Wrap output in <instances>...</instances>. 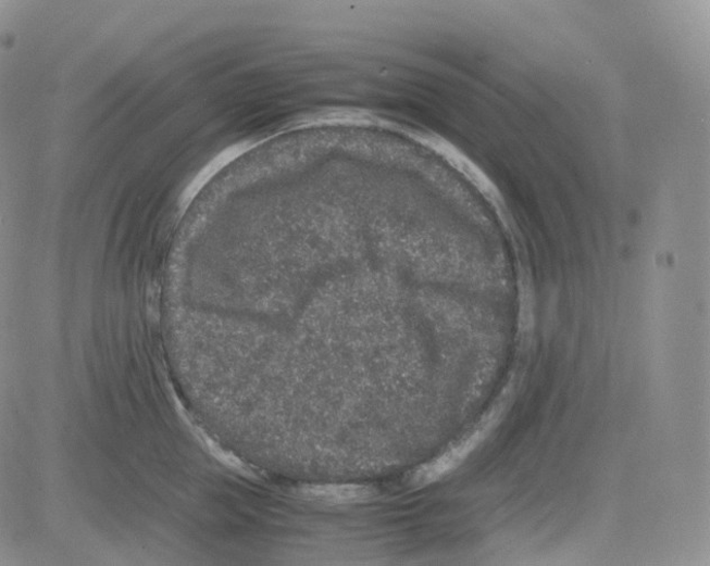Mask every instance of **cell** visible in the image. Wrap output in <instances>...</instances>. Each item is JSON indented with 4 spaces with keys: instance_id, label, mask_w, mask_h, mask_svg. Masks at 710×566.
Wrapping results in <instances>:
<instances>
[{
    "instance_id": "6da1fadb",
    "label": "cell",
    "mask_w": 710,
    "mask_h": 566,
    "mask_svg": "<svg viewBox=\"0 0 710 566\" xmlns=\"http://www.w3.org/2000/svg\"><path fill=\"white\" fill-rule=\"evenodd\" d=\"M494 420V416L489 417L487 420L483 422L479 427L473 430L466 439H463L447 453L421 466V468L412 476V485L414 487H425L441 480L451 474L458 468L461 462L485 440L486 436L493 428Z\"/></svg>"
},
{
    "instance_id": "7a4b0ae2",
    "label": "cell",
    "mask_w": 710,
    "mask_h": 566,
    "mask_svg": "<svg viewBox=\"0 0 710 566\" xmlns=\"http://www.w3.org/2000/svg\"><path fill=\"white\" fill-rule=\"evenodd\" d=\"M376 491L360 485L306 486L298 489L303 501L328 506L352 505L369 502Z\"/></svg>"
}]
</instances>
